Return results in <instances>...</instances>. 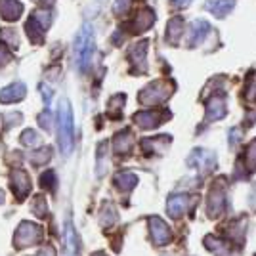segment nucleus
Instances as JSON below:
<instances>
[{"mask_svg":"<svg viewBox=\"0 0 256 256\" xmlns=\"http://www.w3.org/2000/svg\"><path fill=\"white\" fill-rule=\"evenodd\" d=\"M245 159H246V168L250 172H254L256 170V140H252L250 146L246 148Z\"/></svg>","mask_w":256,"mask_h":256,"instance_id":"obj_25","label":"nucleus"},{"mask_svg":"<svg viewBox=\"0 0 256 256\" xmlns=\"http://www.w3.org/2000/svg\"><path fill=\"white\" fill-rule=\"evenodd\" d=\"M153 23H155V12L151 8H144L136 14L134 22L130 23V29H132V32H144L148 31Z\"/></svg>","mask_w":256,"mask_h":256,"instance_id":"obj_14","label":"nucleus"},{"mask_svg":"<svg viewBox=\"0 0 256 256\" xmlns=\"http://www.w3.org/2000/svg\"><path fill=\"white\" fill-rule=\"evenodd\" d=\"M31 210L36 216H44L46 214V210H48V206H46V199H44L42 195H36L34 199H32L31 203Z\"/></svg>","mask_w":256,"mask_h":256,"instance_id":"obj_27","label":"nucleus"},{"mask_svg":"<svg viewBox=\"0 0 256 256\" xmlns=\"http://www.w3.org/2000/svg\"><path fill=\"white\" fill-rule=\"evenodd\" d=\"M190 164L206 172V170H210V168H214V164H216V157H214L212 151L195 150L192 153V157H190Z\"/></svg>","mask_w":256,"mask_h":256,"instance_id":"obj_12","label":"nucleus"},{"mask_svg":"<svg viewBox=\"0 0 256 256\" xmlns=\"http://www.w3.org/2000/svg\"><path fill=\"white\" fill-rule=\"evenodd\" d=\"M226 208V186L224 182H214V186L210 188L208 193V201H206V212L210 218H218L224 212Z\"/></svg>","mask_w":256,"mask_h":256,"instance_id":"obj_5","label":"nucleus"},{"mask_svg":"<svg viewBox=\"0 0 256 256\" xmlns=\"http://www.w3.org/2000/svg\"><path fill=\"white\" fill-rule=\"evenodd\" d=\"M172 92H174V84L170 80H155L140 92V102L144 106H157L166 102L172 96Z\"/></svg>","mask_w":256,"mask_h":256,"instance_id":"obj_3","label":"nucleus"},{"mask_svg":"<svg viewBox=\"0 0 256 256\" xmlns=\"http://www.w3.org/2000/svg\"><path fill=\"white\" fill-rule=\"evenodd\" d=\"M182 32H184V20H182L180 16H176V18H172L170 22H168V27H166V40L170 44H178Z\"/></svg>","mask_w":256,"mask_h":256,"instance_id":"obj_19","label":"nucleus"},{"mask_svg":"<svg viewBox=\"0 0 256 256\" xmlns=\"http://www.w3.org/2000/svg\"><path fill=\"white\" fill-rule=\"evenodd\" d=\"M190 2H192V0H172V4H174V6H178V8H186Z\"/></svg>","mask_w":256,"mask_h":256,"instance_id":"obj_37","label":"nucleus"},{"mask_svg":"<svg viewBox=\"0 0 256 256\" xmlns=\"http://www.w3.org/2000/svg\"><path fill=\"white\" fill-rule=\"evenodd\" d=\"M12 60V54L6 50L4 44H0V65H6Z\"/></svg>","mask_w":256,"mask_h":256,"instance_id":"obj_34","label":"nucleus"},{"mask_svg":"<svg viewBox=\"0 0 256 256\" xmlns=\"http://www.w3.org/2000/svg\"><path fill=\"white\" fill-rule=\"evenodd\" d=\"M254 256H256V254H254Z\"/></svg>","mask_w":256,"mask_h":256,"instance_id":"obj_42","label":"nucleus"},{"mask_svg":"<svg viewBox=\"0 0 256 256\" xmlns=\"http://www.w3.org/2000/svg\"><path fill=\"white\" fill-rule=\"evenodd\" d=\"M92 256H107L106 252H96V254H92Z\"/></svg>","mask_w":256,"mask_h":256,"instance_id":"obj_41","label":"nucleus"},{"mask_svg":"<svg viewBox=\"0 0 256 256\" xmlns=\"http://www.w3.org/2000/svg\"><path fill=\"white\" fill-rule=\"evenodd\" d=\"M226 100L224 96H220V94H216V96L208 98V102H206V109H204V117L206 120H218V118H222L226 115Z\"/></svg>","mask_w":256,"mask_h":256,"instance_id":"obj_10","label":"nucleus"},{"mask_svg":"<svg viewBox=\"0 0 256 256\" xmlns=\"http://www.w3.org/2000/svg\"><path fill=\"white\" fill-rule=\"evenodd\" d=\"M23 14V4L20 0H0V16L6 22H16Z\"/></svg>","mask_w":256,"mask_h":256,"instance_id":"obj_15","label":"nucleus"},{"mask_svg":"<svg viewBox=\"0 0 256 256\" xmlns=\"http://www.w3.org/2000/svg\"><path fill=\"white\" fill-rule=\"evenodd\" d=\"M27 94V88L23 82H12L10 86L0 90V102L2 104H14V102H22Z\"/></svg>","mask_w":256,"mask_h":256,"instance_id":"obj_13","label":"nucleus"},{"mask_svg":"<svg viewBox=\"0 0 256 256\" xmlns=\"http://www.w3.org/2000/svg\"><path fill=\"white\" fill-rule=\"evenodd\" d=\"M42 96H44V104H46V107H48L50 106V100H52V90L44 84H42Z\"/></svg>","mask_w":256,"mask_h":256,"instance_id":"obj_36","label":"nucleus"},{"mask_svg":"<svg viewBox=\"0 0 256 256\" xmlns=\"http://www.w3.org/2000/svg\"><path fill=\"white\" fill-rule=\"evenodd\" d=\"M94 29L90 23H84L80 27V31L76 32L75 36V64L78 67V71H88V67L92 64V56H94Z\"/></svg>","mask_w":256,"mask_h":256,"instance_id":"obj_2","label":"nucleus"},{"mask_svg":"<svg viewBox=\"0 0 256 256\" xmlns=\"http://www.w3.org/2000/svg\"><path fill=\"white\" fill-rule=\"evenodd\" d=\"M168 117L170 115L166 111H164V115H160L159 111H140V113L134 115V122L138 126L146 128V130H151V128H157L162 120H166Z\"/></svg>","mask_w":256,"mask_h":256,"instance_id":"obj_8","label":"nucleus"},{"mask_svg":"<svg viewBox=\"0 0 256 256\" xmlns=\"http://www.w3.org/2000/svg\"><path fill=\"white\" fill-rule=\"evenodd\" d=\"M25 29H27V34H29V38H31V42L34 44H40L44 40V29L40 23L36 22L34 18L31 16V20L25 23Z\"/></svg>","mask_w":256,"mask_h":256,"instance_id":"obj_21","label":"nucleus"},{"mask_svg":"<svg viewBox=\"0 0 256 256\" xmlns=\"http://www.w3.org/2000/svg\"><path fill=\"white\" fill-rule=\"evenodd\" d=\"M22 144L23 146H29V148H34V146H38L40 144V136L32 130V128H29V130H25L22 134Z\"/></svg>","mask_w":256,"mask_h":256,"instance_id":"obj_26","label":"nucleus"},{"mask_svg":"<svg viewBox=\"0 0 256 256\" xmlns=\"http://www.w3.org/2000/svg\"><path fill=\"white\" fill-rule=\"evenodd\" d=\"M40 2H42L44 6H52L54 4V0H40Z\"/></svg>","mask_w":256,"mask_h":256,"instance_id":"obj_39","label":"nucleus"},{"mask_svg":"<svg viewBox=\"0 0 256 256\" xmlns=\"http://www.w3.org/2000/svg\"><path fill=\"white\" fill-rule=\"evenodd\" d=\"M50 157H52L50 148H40V150L34 151V153L31 155V159L34 164H42V162H46V160H50Z\"/></svg>","mask_w":256,"mask_h":256,"instance_id":"obj_28","label":"nucleus"},{"mask_svg":"<svg viewBox=\"0 0 256 256\" xmlns=\"http://www.w3.org/2000/svg\"><path fill=\"white\" fill-rule=\"evenodd\" d=\"M150 234L153 243L157 246H164L172 241V232L166 226L164 220H160L159 216H151L150 218Z\"/></svg>","mask_w":256,"mask_h":256,"instance_id":"obj_6","label":"nucleus"},{"mask_svg":"<svg viewBox=\"0 0 256 256\" xmlns=\"http://www.w3.org/2000/svg\"><path fill=\"white\" fill-rule=\"evenodd\" d=\"M210 32V25L204 22V20H197L190 25V32H188V46H199L201 42H204V38L208 36Z\"/></svg>","mask_w":256,"mask_h":256,"instance_id":"obj_9","label":"nucleus"},{"mask_svg":"<svg viewBox=\"0 0 256 256\" xmlns=\"http://www.w3.org/2000/svg\"><path fill=\"white\" fill-rule=\"evenodd\" d=\"M42 239V228L34 222H22L16 237H14V245L18 248H25V246L36 245Z\"/></svg>","mask_w":256,"mask_h":256,"instance_id":"obj_4","label":"nucleus"},{"mask_svg":"<svg viewBox=\"0 0 256 256\" xmlns=\"http://www.w3.org/2000/svg\"><path fill=\"white\" fill-rule=\"evenodd\" d=\"M132 6V0H115L113 4V14L115 16H124Z\"/></svg>","mask_w":256,"mask_h":256,"instance_id":"obj_31","label":"nucleus"},{"mask_svg":"<svg viewBox=\"0 0 256 256\" xmlns=\"http://www.w3.org/2000/svg\"><path fill=\"white\" fill-rule=\"evenodd\" d=\"M58 142H60L62 153L69 155L75 144V128H73V111L67 98L60 102V109H58Z\"/></svg>","mask_w":256,"mask_h":256,"instance_id":"obj_1","label":"nucleus"},{"mask_svg":"<svg viewBox=\"0 0 256 256\" xmlns=\"http://www.w3.org/2000/svg\"><path fill=\"white\" fill-rule=\"evenodd\" d=\"M235 0H206V10L214 14L216 18H226L234 10Z\"/></svg>","mask_w":256,"mask_h":256,"instance_id":"obj_16","label":"nucleus"},{"mask_svg":"<svg viewBox=\"0 0 256 256\" xmlns=\"http://www.w3.org/2000/svg\"><path fill=\"white\" fill-rule=\"evenodd\" d=\"M132 142H134L132 134L128 130H122L113 140V151L118 153V155H124V153H128V151L132 150Z\"/></svg>","mask_w":256,"mask_h":256,"instance_id":"obj_17","label":"nucleus"},{"mask_svg":"<svg viewBox=\"0 0 256 256\" xmlns=\"http://www.w3.org/2000/svg\"><path fill=\"white\" fill-rule=\"evenodd\" d=\"M32 18H34V20H36L38 23H40L44 29H48V27H50V22H52V18H50V12L36 10L34 14H32Z\"/></svg>","mask_w":256,"mask_h":256,"instance_id":"obj_32","label":"nucleus"},{"mask_svg":"<svg viewBox=\"0 0 256 256\" xmlns=\"http://www.w3.org/2000/svg\"><path fill=\"white\" fill-rule=\"evenodd\" d=\"M4 203V193H2V190H0V204Z\"/></svg>","mask_w":256,"mask_h":256,"instance_id":"obj_40","label":"nucleus"},{"mask_svg":"<svg viewBox=\"0 0 256 256\" xmlns=\"http://www.w3.org/2000/svg\"><path fill=\"white\" fill-rule=\"evenodd\" d=\"M146 54H148V40L138 42L130 50V62L140 67V71H146Z\"/></svg>","mask_w":256,"mask_h":256,"instance_id":"obj_18","label":"nucleus"},{"mask_svg":"<svg viewBox=\"0 0 256 256\" xmlns=\"http://www.w3.org/2000/svg\"><path fill=\"white\" fill-rule=\"evenodd\" d=\"M204 245L208 246V250H212L214 254H224L228 252V243L220 237H214V235H208L204 239Z\"/></svg>","mask_w":256,"mask_h":256,"instance_id":"obj_22","label":"nucleus"},{"mask_svg":"<svg viewBox=\"0 0 256 256\" xmlns=\"http://www.w3.org/2000/svg\"><path fill=\"white\" fill-rule=\"evenodd\" d=\"M40 184H42L44 190H48V192H54L56 190V174L52 170L44 172L42 178H40Z\"/></svg>","mask_w":256,"mask_h":256,"instance_id":"obj_30","label":"nucleus"},{"mask_svg":"<svg viewBox=\"0 0 256 256\" xmlns=\"http://www.w3.org/2000/svg\"><path fill=\"white\" fill-rule=\"evenodd\" d=\"M38 122H40V126H42L44 130H50V126H52V124H50V122H52V115H50V111H48V109H46L42 115L38 117Z\"/></svg>","mask_w":256,"mask_h":256,"instance_id":"obj_33","label":"nucleus"},{"mask_svg":"<svg viewBox=\"0 0 256 256\" xmlns=\"http://www.w3.org/2000/svg\"><path fill=\"white\" fill-rule=\"evenodd\" d=\"M115 220H117V212H115V208H113L111 204H106V206L102 208V224L109 226V224H113Z\"/></svg>","mask_w":256,"mask_h":256,"instance_id":"obj_29","label":"nucleus"},{"mask_svg":"<svg viewBox=\"0 0 256 256\" xmlns=\"http://www.w3.org/2000/svg\"><path fill=\"white\" fill-rule=\"evenodd\" d=\"M254 96H256V75L252 76V80L248 82V88H246V98L252 100Z\"/></svg>","mask_w":256,"mask_h":256,"instance_id":"obj_35","label":"nucleus"},{"mask_svg":"<svg viewBox=\"0 0 256 256\" xmlns=\"http://www.w3.org/2000/svg\"><path fill=\"white\" fill-rule=\"evenodd\" d=\"M0 42L4 46H8V48H18L20 38H18L14 29H0Z\"/></svg>","mask_w":256,"mask_h":256,"instance_id":"obj_23","label":"nucleus"},{"mask_svg":"<svg viewBox=\"0 0 256 256\" xmlns=\"http://www.w3.org/2000/svg\"><path fill=\"white\" fill-rule=\"evenodd\" d=\"M188 204H190V195H186V193H176V195H170L168 204H166L168 216L174 218V220H178L182 214L188 210Z\"/></svg>","mask_w":256,"mask_h":256,"instance_id":"obj_11","label":"nucleus"},{"mask_svg":"<svg viewBox=\"0 0 256 256\" xmlns=\"http://www.w3.org/2000/svg\"><path fill=\"white\" fill-rule=\"evenodd\" d=\"M122 106H124V96L118 94V96H113L111 102H109V115L111 117H120V111H122Z\"/></svg>","mask_w":256,"mask_h":256,"instance_id":"obj_24","label":"nucleus"},{"mask_svg":"<svg viewBox=\"0 0 256 256\" xmlns=\"http://www.w3.org/2000/svg\"><path fill=\"white\" fill-rule=\"evenodd\" d=\"M40 256H56V254H54V248H52V246H48V248H44L42 252H40Z\"/></svg>","mask_w":256,"mask_h":256,"instance_id":"obj_38","label":"nucleus"},{"mask_svg":"<svg viewBox=\"0 0 256 256\" xmlns=\"http://www.w3.org/2000/svg\"><path fill=\"white\" fill-rule=\"evenodd\" d=\"M113 182H115V186H117L118 190L130 192L138 184V176L134 172H118V174H115V180Z\"/></svg>","mask_w":256,"mask_h":256,"instance_id":"obj_20","label":"nucleus"},{"mask_svg":"<svg viewBox=\"0 0 256 256\" xmlns=\"http://www.w3.org/2000/svg\"><path fill=\"white\" fill-rule=\"evenodd\" d=\"M12 190H14V195L23 201L29 192H31V178H29V174H25L23 170H14L12 172Z\"/></svg>","mask_w":256,"mask_h":256,"instance_id":"obj_7","label":"nucleus"}]
</instances>
